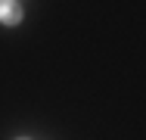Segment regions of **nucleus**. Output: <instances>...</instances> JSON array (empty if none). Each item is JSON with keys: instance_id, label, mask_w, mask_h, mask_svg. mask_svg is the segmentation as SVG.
Segmentation results:
<instances>
[{"instance_id": "1", "label": "nucleus", "mask_w": 146, "mask_h": 140, "mask_svg": "<svg viewBox=\"0 0 146 140\" xmlns=\"http://www.w3.org/2000/svg\"><path fill=\"white\" fill-rule=\"evenodd\" d=\"M22 6H19V0H0V22L3 25H19L22 22Z\"/></svg>"}]
</instances>
